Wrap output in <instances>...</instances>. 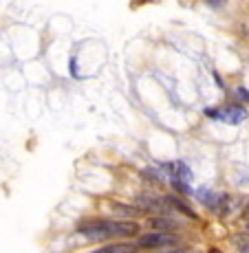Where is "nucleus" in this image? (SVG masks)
<instances>
[{"label":"nucleus","mask_w":249,"mask_h":253,"mask_svg":"<svg viewBox=\"0 0 249 253\" xmlns=\"http://www.w3.org/2000/svg\"><path fill=\"white\" fill-rule=\"evenodd\" d=\"M139 225L133 220H89L77 227V233L91 238V240H104L113 236H135Z\"/></svg>","instance_id":"1"},{"label":"nucleus","mask_w":249,"mask_h":253,"mask_svg":"<svg viewBox=\"0 0 249 253\" xmlns=\"http://www.w3.org/2000/svg\"><path fill=\"white\" fill-rule=\"evenodd\" d=\"M205 115L212 117V119H218V121H225V124H232V126H238L247 119V110L241 108V106H229V108H223V110H216V108H207Z\"/></svg>","instance_id":"2"},{"label":"nucleus","mask_w":249,"mask_h":253,"mask_svg":"<svg viewBox=\"0 0 249 253\" xmlns=\"http://www.w3.org/2000/svg\"><path fill=\"white\" fill-rule=\"evenodd\" d=\"M174 236H170V233H146V236L139 238V245L141 249H157V247H168V245H174Z\"/></svg>","instance_id":"3"},{"label":"nucleus","mask_w":249,"mask_h":253,"mask_svg":"<svg viewBox=\"0 0 249 253\" xmlns=\"http://www.w3.org/2000/svg\"><path fill=\"white\" fill-rule=\"evenodd\" d=\"M148 227H150V229H154L157 233H165V231L179 229V222H174L172 218L157 216V218H150V220H148Z\"/></svg>","instance_id":"4"},{"label":"nucleus","mask_w":249,"mask_h":253,"mask_svg":"<svg viewBox=\"0 0 249 253\" xmlns=\"http://www.w3.org/2000/svg\"><path fill=\"white\" fill-rule=\"evenodd\" d=\"M197 201H201L205 207H212V209H216L218 205V198H221V194H216V192H212V189H207V187H199L197 192L192 194Z\"/></svg>","instance_id":"5"},{"label":"nucleus","mask_w":249,"mask_h":253,"mask_svg":"<svg viewBox=\"0 0 249 253\" xmlns=\"http://www.w3.org/2000/svg\"><path fill=\"white\" fill-rule=\"evenodd\" d=\"M137 203L141 205V209H148V211H157V213L168 211V205H165L163 198L159 201V198H150V196H146V194H141V196L137 198Z\"/></svg>","instance_id":"6"},{"label":"nucleus","mask_w":249,"mask_h":253,"mask_svg":"<svg viewBox=\"0 0 249 253\" xmlns=\"http://www.w3.org/2000/svg\"><path fill=\"white\" fill-rule=\"evenodd\" d=\"M236 205H238V201L234 196H229V194H221V198H218V205H216V211L221 213V216H227V213L232 211Z\"/></svg>","instance_id":"7"},{"label":"nucleus","mask_w":249,"mask_h":253,"mask_svg":"<svg viewBox=\"0 0 249 253\" xmlns=\"http://www.w3.org/2000/svg\"><path fill=\"white\" fill-rule=\"evenodd\" d=\"M163 201H165V205H168L170 209H177V211L185 213V216H188V218H194V211H192V209H190L188 205H185V203L181 201V198H174V196H165Z\"/></svg>","instance_id":"8"},{"label":"nucleus","mask_w":249,"mask_h":253,"mask_svg":"<svg viewBox=\"0 0 249 253\" xmlns=\"http://www.w3.org/2000/svg\"><path fill=\"white\" fill-rule=\"evenodd\" d=\"M137 247L135 245H108V247H101V249L93 251V253H135Z\"/></svg>","instance_id":"9"},{"label":"nucleus","mask_w":249,"mask_h":253,"mask_svg":"<svg viewBox=\"0 0 249 253\" xmlns=\"http://www.w3.org/2000/svg\"><path fill=\"white\" fill-rule=\"evenodd\" d=\"M174 172H177V176L174 178H179V181H183V183H190L192 181V172H190V168L185 165L183 161H177L174 163Z\"/></svg>","instance_id":"10"},{"label":"nucleus","mask_w":249,"mask_h":253,"mask_svg":"<svg viewBox=\"0 0 249 253\" xmlns=\"http://www.w3.org/2000/svg\"><path fill=\"white\" fill-rule=\"evenodd\" d=\"M234 245H236L238 253H249V238L247 236H236L234 238Z\"/></svg>","instance_id":"11"},{"label":"nucleus","mask_w":249,"mask_h":253,"mask_svg":"<svg viewBox=\"0 0 249 253\" xmlns=\"http://www.w3.org/2000/svg\"><path fill=\"white\" fill-rule=\"evenodd\" d=\"M172 187L177 189V192H181V194H194L192 189H190V185L183 183V181H179V178H172Z\"/></svg>","instance_id":"12"},{"label":"nucleus","mask_w":249,"mask_h":253,"mask_svg":"<svg viewBox=\"0 0 249 253\" xmlns=\"http://www.w3.org/2000/svg\"><path fill=\"white\" fill-rule=\"evenodd\" d=\"M115 211L121 213V216H135V213H141L139 209H135V207H124V205H115Z\"/></svg>","instance_id":"13"},{"label":"nucleus","mask_w":249,"mask_h":253,"mask_svg":"<svg viewBox=\"0 0 249 253\" xmlns=\"http://www.w3.org/2000/svg\"><path fill=\"white\" fill-rule=\"evenodd\" d=\"M236 92H238V97H241V99H245V101H249V92H247L245 88H238Z\"/></svg>","instance_id":"14"},{"label":"nucleus","mask_w":249,"mask_h":253,"mask_svg":"<svg viewBox=\"0 0 249 253\" xmlns=\"http://www.w3.org/2000/svg\"><path fill=\"white\" fill-rule=\"evenodd\" d=\"M245 216H249V203H247V207H245Z\"/></svg>","instance_id":"15"},{"label":"nucleus","mask_w":249,"mask_h":253,"mask_svg":"<svg viewBox=\"0 0 249 253\" xmlns=\"http://www.w3.org/2000/svg\"><path fill=\"white\" fill-rule=\"evenodd\" d=\"M247 231H249V222H247Z\"/></svg>","instance_id":"16"}]
</instances>
